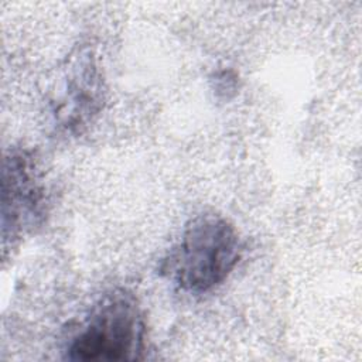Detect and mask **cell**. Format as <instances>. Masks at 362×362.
I'll list each match as a JSON object with an SVG mask.
<instances>
[{
  "label": "cell",
  "instance_id": "obj_1",
  "mask_svg": "<svg viewBox=\"0 0 362 362\" xmlns=\"http://www.w3.org/2000/svg\"><path fill=\"white\" fill-rule=\"evenodd\" d=\"M242 256L235 226L222 215L205 212L189 219L163 273L181 290L201 294L223 283Z\"/></svg>",
  "mask_w": 362,
  "mask_h": 362
},
{
  "label": "cell",
  "instance_id": "obj_3",
  "mask_svg": "<svg viewBox=\"0 0 362 362\" xmlns=\"http://www.w3.org/2000/svg\"><path fill=\"white\" fill-rule=\"evenodd\" d=\"M42 175L25 150L11 151L3 163V238H17L38 226L47 212Z\"/></svg>",
  "mask_w": 362,
  "mask_h": 362
},
{
  "label": "cell",
  "instance_id": "obj_4",
  "mask_svg": "<svg viewBox=\"0 0 362 362\" xmlns=\"http://www.w3.org/2000/svg\"><path fill=\"white\" fill-rule=\"evenodd\" d=\"M62 85L54 99L52 115L68 133H81L102 109L103 88L93 52L79 49L68 59Z\"/></svg>",
  "mask_w": 362,
  "mask_h": 362
},
{
  "label": "cell",
  "instance_id": "obj_2",
  "mask_svg": "<svg viewBox=\"0 0 362 362\" xmlns=\"http://www.w3.org/2000/svg\"><path fill=\"white\" fill-rule=\"evenodd\" d=\"M146 348V320L126 288L105 293L68 345L72 361H136Z\"/></svg>",
  "mask_w": 362,
  "mask_h": 362
}]
</instances>
